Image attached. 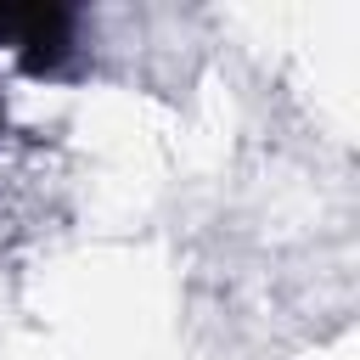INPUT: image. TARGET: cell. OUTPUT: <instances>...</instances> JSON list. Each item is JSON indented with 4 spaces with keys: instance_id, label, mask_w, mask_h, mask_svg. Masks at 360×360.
<instances>
[{
    "instance_id": "6da1fadb",
    "label": "cell",
    "mask_w": 360,
    "mask_h": 360,
    "mask_svg": "<svg viewBox=\"0 0 360 360\" xmlns=\"http://www.w3.org/2000/svg\"><path fill=\"white\" fill-rule=\"evenodd\" d=\"M0 45H11L28 73H56L73 56V11H62V6H0Z\"/></svg>"
}]
</instances>
